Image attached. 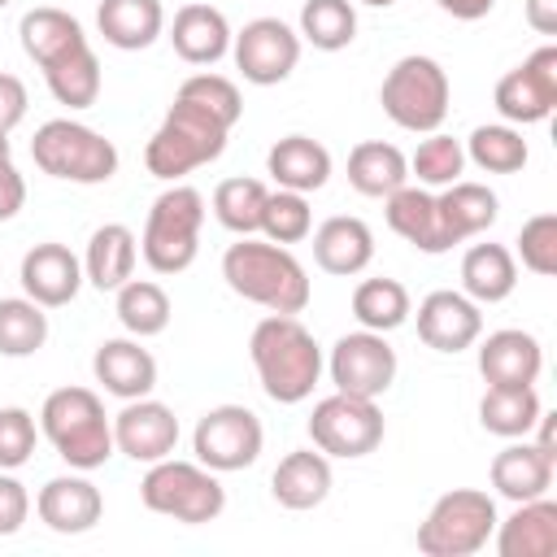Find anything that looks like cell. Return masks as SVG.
Segmentation results:
<instances>
[{
  "label": "cell",
  "mask_w": 557,
  "mask_h": 557,
  "mask_svg": "<svg viewBox=\"0 0 557 557\" xmlns=\"http://www.w3.org/2000/svg\"><path fill=\"white\" fill-rule=\"evenodd\" d=\"M248 357L261 392L278 405H300L322 379V344L296 313H270L248 335Z\"/></svg>",
  "instance_id": "obj_1"
},
{
  "label": "cell",
  "mask_w": 557,
  "mask_h": 557,
  "mask_svg": "<svg viewBox=\"0 0 557 557\" xmlns=\"http://www.w3.org/2000/svg\"><path fill=\"white\" fill-rule=\"evenodd\" d=\"M222 278L235 296H244L270 313H305V305L313 296L309 274L292 257V248L252 239V235H239V244H231L222 252Z\"/></svg>",
  "instance_id": "obj_2"
},
{
  "label": "cell",
  "mask_w": 557,
  "mask_h": 557,
  "mask_svg": "<svg viewBox=\"0 0 557 557\" xmlns=\"http://www.w3.org/2000/svg\"><path fill=\"white\" fill-rule=\"evenodd\" d=\"M39 431L70 470H100L113 457V418L91 387H57L39 409Z\"/></svg>",
  "instance_id": "obj_3"
},
{
  "label": "cell",
  "mask_w": 557,
  "mask_h": 557,
  "mask_svg": "<svg viewBox=\"0 0 557 557\" xmlns=\"http://www.w3.org/2000/svg\"><path fill=\"white\" fill-rule=\"evenodd\" d=\"M226 135L231 126H222L213 113H205L200 104L191 100H178L170 104V113L161 117V126L152 131L148 148H144V165L152 178L161 183H178L183 174L218 161L226 152Z\"/></svg>",
  "instance_id": "obj_4"
},
{
  "label": "cell",
  "mask_w": 557,
  "mask_h": 557,
  "mask_svg": "<svg viewBox=\"0 0 557 557\" xmlns=\"http://www.w3.org/2000/svg\"><path fill=\"white\" fill-rule=\"evenodd\" d=\"M200 226H205V196L187 183H170L144 218L139 252H144L148 270L183 274L200 252Z\"/></svg>",
  "instance_id": "obj_5"
},
{
  "label": "cell",
  "mask_w": 557,
  "mask_h": 557,
  "mask_svg": "<svg viewBox=\"0 0 557 557\" xmlns=\"http://www.w3.org/2000/svg\"><path fill=\"white\" fill-rule=\"evenodd\" d=\"M448 74L435 57H422V52H409L400 57L387 74H383V87H379V104L383 113L400 126V131H413V135H431L444 126L448 117Z\"/></svg>",
  "instance_id": "obj_6"
},
{
  "label": "cell",
  "mask_w": 557,
  "mask_h": 557,
  "mask_svg": "<svg viewBox=\"0 0 557 557\" xmlns=\"http://www.w3.org/2000/svg\"><path fill=\"white\" fill-rule=\"evenodd\" d=\"M30 157L44 174L61 178V183H109L117 174V148L113 139H104L100 131H91L87 122L74 117H52L35 131L30 139Z\"/></svg>",
  "instance_id": "obj_7"
},
{
  "label": "cell",
  "mask_w": 557,
  "mask_h": 557,
  "mask_svg": "<svg viewBox=\"0 0 557 557\" xmlns=\"http://www.w3.org/2000/svg\"><path fill=\"white\" fill-rule=\"evenodd\" d=\"M139 500L174 522L200 527L213 522L226 509V487L218 483V474L200 461H178V457H161L148 466L144 483H139Z\"/></svg>",
  "instance_id": "obj_8"
},
{
  "label": "cell",
  "mask_w": 557,
  "mask_h": 557,
  "mask_svg": "<svg viewBox=\"0 0 557 557\" xmlns=\"http://www.w3.org/2000/svg\"><path fill=\"white\" fill-rule=\"evenodd\" d=\"M496 500L479 487H453L444 492L431 513L418 527V553L426 557H470L479 548H487L492 531H496Z\"/></svg>",
  "instance_id": "obj_9"
},
{
  "label": "cell",
  "mask_w": 557,
  "mask_h": 557,
  "mask_svg": "<svg viewBox=\"0 0 557 557\" xmlns=\"http://www.w3.org/2000/svg\"><path fill=\"white\" fill-rule=\"evenodd\" d=\"M383 409L379 400H366V396H348V392H331L313 405L309 413V440L318 453L326 457H344V461H357V457H370L379 444H383Z\"/></svg>",
  "instance_id": "obj_10"
},
{
  "label": "cell",
  "mask_w": 557,
  "mask_h": 557,
  "mask_svg": "<svg viewBox=\"0 0 557 557\" xmlns=\"http://www.w3.org/2000/svg\"><path fill=\"white\" fill-rule=\"evenodd\" d=\"M261 444H265V431L248 405H213L209 413H200L191 431V453L213 474L248 470L261 457Z\"/></svg>",
  "instance_id": "obj_11"
},
{
  "label": "cell",
  "mask_w": 557,
  "mask_h": 557,
  "mask_svg": "<svg viewBox=\"0 0 557 557\" xmlns=\"http://www.w3.org/2000/svg\"><path fill=\"white\" fill-rule=\"evenodd\" d=\"M396 348L387 344V335L379 331H348L335 339L331 357H326V370H331V383L335 392H348V396H366V400H379L392 383H396Z\"/></svg>",
  "instance_id": "obj_12"
},
{
  "label": "cell",
  "mask_w": 557,
  "mask_h": 557,
  "mask_svg": "<svg viewBox=\"0 0 557 557\" xmlns=\"http://www.w3.org/2000/svg\"><path fill=\"white\" fill-rule=\"evenodd\" d=\"M231 57H235V70L244 74V83L274 87L296 70L300 35L283 17H252V22H244L239 35H231Z\"/></svg>",
  "instance_id": "obj_13"
},
{
  "label": "cell",
  "mask_w": 557,
  "mask_h": 557,
  "mask_svg": "<svg viewBox=\"0 0 557 557\" xmlns=\"http://www.w3.org/2000/svg\"><path fill=\"white\" fill-rule=\"evenodd\" d=\"M492 100H496V113L509 126L544 122L557 109V48L553 44L535 48L518 70H509L496 83V96Z\"/></svg>",
  "instance_id": "obj_14"
},
{
  "label": "cell",
  "mask_w": 557,
  "mask_h": 557,
  "mask_svg": "<svg viewBox=\"0 0 557 557\" xmlns=\"http://www.w3.org/2000/svg\"><path fill=\"white\" fill-rule=\"evenodd\" d=\"M178 444V418L170 405L152 400V396H139V400H126L113 418V448L131 461H161L170 457Z\"/></svg>",
  "instance_id": "obj_15"
},
{
  "label": "cell",
  "mask_w": 557,
  "mask_h": 557,
  "mask_svg": "<svg viewBox=\"0 0 557 557\" xmlns=\"http://www.w3.org/2000/svg\"><path fill=\"white\" fill-rule=\"evenodd\" d=\"M483 335V313L466 292L440 287L418 300V339L435 352H461Z\"/></svg>",
  "instance_id": "obj_16"
},
{
  "label": "cell",
  "mask_w": 557,
  "mask_h": 557,
  "mask_svg": "<svg viewBox=\"0 0 557 557\" xmlns=\"http://www.w3.org/2000/svg\"><path fill=\"white\" fill-rule=\"evenodd\" d=\"M35 513H39V522H44L48 531H57V535H83V531H91V527L100 522L104 496H100V487L87 479V470H78V474H57V479H48V483L39 487Z\"/></svg>",
  "instance_id": "obj_17"
},
{
  "label": "cell",
  "mask_w": 557,
  "mask_h": 557,
  "mask_svg": "<svg viewBox=\"0 0 557 557\" xmlns=\"http://www.w3.org/2000/svg\"><path fill=\"white\" fill-rule=\"evenodd\" d=\"M387 200V226L405 239V244H413L418 252H426V257H440V252H448L457 239H453V231H448V222H444V213H440V200H435V191L431 187H396L392 196H383Z\"/></svg>",
  "instance_id": "obj_18"
},
{
  "label": "cell",
  "mask_w": 557,
  "mask_h": 557,
  "mask_svg": "<svg viewBox=\"0 0 557 557\" xmlns=\"http://www.w3.org/2000/svg\"><path fill=\"white\" fill-rule=\"evenodd\" d=\"M17 278H22V292H26L35 305L61 309V305H70V300L78 296V287H83V261H78L65 244L44 239V244H35V248L22 257Z\"/></svg>",
  "instance_id": "obj_19"
},
{
  "label": "cell",
  "mask_w": 557,
  "mask_h": 557,
  "mask_svg": "<svg viewBox=\"0 0 557 557\" xmlns=\"http://www.w3.org/2000/svg\"><path fill=\"white\" fill-rule=\"evenodd\" d=\"M540 370H544V348L531 331L505 326L479 344V374L487 387H535Z\"/></svg>",
  "instance_id": "obj_20"
},
{
  "label": "cell",
  "mask_w": 557,
  "mask_h": 557,
  "mask_svg": "<svg viewBox=\"0 0 557 557\" xmlns=\"http://www.w3.org/2000/svg\"><path fill=\"white\" fill-rule=\"evenodd\" d=\"M91 374L109 396L139 400V396H152V387H157V357L135 335L131 339H104L91 357Z\"/></svg>",
  "instance_id": "obj_21"
},
{
  "label": "cell",
  "mask_w": 557,
  "mask_h": 557,
  "mask_svg": "<svg viewBox=\"0 0 557 557\" xmlns=\"http://www.w3.org/2000/svg\"><path fill=\"white\" fill-rule=\"evenodd\" d=\"M309 235H313L318 270H326L335 278H352V274H361L374 261V231L361 218H352V213H335V218H326Z\"/></svg>",
  "instance_id": "obj_22"
},
{
  "label": "cell",
  "mask_w": 557,
  "mask_h": 557,
  "mask_svg": "<svg viewBox=\"0 0 557 557\" xmlns=\"http://www.w3.org/2000/svg\"><path fill=\"white\" fill-rule=\"evenodd\" d=\"M496 553L500 557H553L557 553V500L535 496L518 500L505 522H496Z\"/></svg>",
  "instance_id": "obj_23"
},
{
  "label": "cell",
  "mask_w": 557,
  "mask_h": 557,
  "mask_svg": "<svg viewBox=\"0 0 557 557\" xmlns=\"http://www.w3.org/2000/svg\"><path fill=\"white\" fill-rule=\"evenodd\" d=\"M170 44L187 65H218L231 52V22L213 4H183L170 22Z\"/></svg>",
  "instance_id": "obj_24"
},
{
  "label": "cell",
  "mask_w": 557,
  "mask_h": 557,
  "mask_svg": "<svg viewBox=\"0 0 557 557\" xmlns=\"http://www.w3.org/2000/svg\"><path fill=\"white\" fill-rule=\"evenodd\" d=\"M135 261H139V239L131 226L122 222H104L91 231L87 252H83V278L96 292H117L126 278H135Z\"/></svg>",
  "instance_id": "obj_25"
},
{
  "label": "cell",
  "mask_w": 557,
  "mask_h": 557,
  "mask_svg": "<svg viewBox=\"0 0 557 557\" xmlns=\"http://www.w3.org/2000/svg\"><path fill=\"white\" fill-rule=\"evenodd\" d=\"M553 470H557V461L548 453H540L535 444H527V435H522L492 457V487L513 505L535 500V496H548Z\"/></svg>",
  "instance_id": "obj_26"
},
{
  "label": "cell",
  "mask_w": 557,
  "mask_h": 557,
  "mask_svg": "<svg viewBox=\"0 0 557 557\" xmlns=\"http://www.w3.org/2000/svg\"><path fill=\"white\" fill-rule=\"evenodd\" d=\"M270 492L283 509H318L331 496V457L318 448L287 453L270 474Z\"/></svg>",
  "instance_id": "obj_27"
},
{
  "label": "cell",
  "mask_w": 557,
  "mask_h": 557,
  "mask_svg": "<svg viewBox=\"0 0 557 557\" xmlns=\"http://www.w3.org/2000/svg\"><path fill=\"white\" fill-rule=\"evenodd\" d=\"M17 39H22V52H26L39 70H48L52 61H61V57H70L74 48L87 44L78 17H70L65 9H52V4H39V9L22 13Z\"/></svg>",
  "instance_id": "obj_28"
},
{
  "label": "cell",
  "mask_w": 557,
  "mask_h": 557,
  "mask_svg": "<svg viewBox=\"0 0 557 557\" xmlns=\"http://www.w3.org/2000/svg\"><path fill=\"white\" fill-rule=\"evenodd\" d=\"M265 170H270V178L278 187L309 196V191L326 187V178H331V152H326V144L309 139V135H283L265 152Z\"/></svg>",
  "instance_id": "obj_29"
},
{
  "label": "cell",
  "mask_w": 557,
  "mask_h": 557,
  "mask_svg": "<svg viewBox=\"0 0 557 557\" xmlns=\"http://www.w3.org/2000/svg\"><path fill=\"white\" fill-rule=\"evenodd\" d=\"M96 26H100L104 44H113L122 52H139V48L157 44V35L165 30V9H161V0H100Z\"/></svg>",
  "instance_id": "obj_30"
},
{
  "label": "cell",
  "mask_w": 557,
  "mask_h": 557,
  "mask_svg": "<svg viewBox=\"0 0 557 557\" xmlns=\"http://www.w3.org/2000/svg\"><path fill=\"white\" fill-rule=\"evenodd\" d=\"M518 287V261L505 244H474L461 257V292L474 305H500Z\"/></svg>",
  "instance_id": "obj_31"
},
{
  "label": "cell",
  "mask_w": 557,
  "mask_h": 557,
  "mask_svg": "<svg viewBox=\"0 0 557 557\" xmlns=\"http://www.w3.org/2000/svg\"><path fill=\"white\" fill-rule=\"evenodd\" d=\"M348 183L361 191V196H392L396 187L409 183V157L396 148V144H383V139H361L352 152H348Z\"/></svg>",
  "instance_id": "obj_32"
},
{
  "label": "cell",
  "mask_w": 557,
  "mask_h": 557,
  "mask_svg": "<svg viewBox=\"0 0 557 557\" xmlns=\"http://www.w3.org/2000/svg\"><path fill=\"white\" fill-rule=\"evenodd\" d=\"M435 200H440V213H444V222H448V231H453L457 244H466V239L492 231V222H496V213H500L496 191H492L487 183H470V178L448 183Z\"/></svg>",
  "instance_id": "obj_33"
},
{
  "label": "cell",
  "mask_w": 557,
  "mask_h": 557,
  "mask_svg": "<svg viewBox=\"0 0 557 557\" xmlns=\"http://www.w3.org/2000/svg\"><path fill=\"white\" fill-rule=\"evenodd\" d=\"M540 413H544V405H540L535 387H487L479 400V426L487 435H500V440L531 435Z\"/></svg>",
  "instance_id": "obj_34"
},
{
  "label": "cell",
  "mask_w": 557,
  "mask_h": 557,
  "mask_svg": "<svg viewBox=\"0 0 557 557\" xmlns=\"http://www.w3.org/2000/svg\"><path fill=\"white\" fill-rule=\"evenodd\" d=\"M409 313H413V305H409V292H405L400 278H387V274H383V278H361V283L352 287V318H357L366 331L387 335V331L405 326Z\"/></svg>",
  "instance_id": "obj_35"
},
{
  "label": "cell",
  "mask_w": 557,
  "mask_h": 557,
  "mask_svg": "<svg viewBox=\"0 0 557 557\" xmlns=\"http://www.w3.org/2000/svg\"><path fill=\"white\" fill-rule=\"evenodd\" d=\"M44 83H48V91H52L57 104H65V109H91L96 96H100V61H96L91 44H83L70 57L52 61L44 70Z\"/></svg>",
  "instance_id": "obj_36"
},
{
  "label": "cell",
  "mask_w": 557,
  "mask_h": 557,
  "mask_svg": "<svg viewBox=\"0 0 557 557\" xmlns=\"http://www.w3.org/2000/svg\"><path fill=\"white\" fill-rule=\"evenodd\" d=\"M461 148H466V161H474V165L487 170V174H518V170L527 165V157H531L522 131L509 126V122L474 126Z\"/></svg>",
  "instance_id": "obj_37"
},
{
  "label": "cell",
  "mask_w": 557,
  "mask_h": 557,
  "mask_svg": "<svg viewBox=\"0 0 557 557\" xmlns=\"http://www.w3.org/2000/svg\"><path fill=\"white\" fill-rule=\"evenodd\" d=\"M170 296L161 283L152 278H126L117 287V322L135 335V339H148V335H161L170 326Z\"/></svg>",
  "instance_id": "obj_38"
},
{
  "label": "cell",
  "mask_w": 557,
  "mask_h": 557,
  "mask_svg": "<svg viewBox=\"0 0 557 557\" xmlns=\"http://www.w3.org/2000/svg\"><path fill=\"white\" fill-rule=\"evenodd\" d=\"M305 44L318 52H339L357 39V9L352 0H305L300 4V30Z\"/></svg>",
  "instance_id": "obj_39"
},
{
  "label": "cell",
  "mask_w": 557,
  "mask_h": 557,
  "mask_svg": "<svg viewBox=\"0 0 557 557\" xmlns=\"http://www.w3.org/2000/svg\"><path fill=\"white\" fill-rule=\"evenodd\" d=\"M48 344V313L30 296L0 300V357H30Z\"/></svg>",
  "instance_id": "obj_40"
},
{
  "label": "cell",
  "mask_w": 557,
  "mask_h": 557,
  "mask_svg": "<svg viewBox=\"0 0 557 557\" xmlns=\"http://www.w3.org/2000/svg\"><path fill=\"white\" fill-rule=\"evenodd\" d=\"M265 196H270V187H265L261 178H244V174L222 178V183L213 187V218H218L226 231H235V235H252V231L261 226V205H265Z\"/></svg>",
  "instance_id": "obj_41"
},
{
  "label": "cell",
  "mask_w": 557,
  "mask_h": 557,
  "mask_svg": "<svg viewBox=\"0 0 557 557\" xmlns=\"http://www.w3.org/2000/svg\"><path fill=\"white\" fill-rule=\"evenodd\" d=\"M461 170H466V148L444 131H431L409 157V178H418V187H448L461 178Z\"/></svg>",
  "instance_id": "obj_42"
},
{
  "label": "cell",
  "mask_w": 557,
  "mask_h": 557,
  "mask_svg": "<svg viewBox=\"0 0 557 557\" xmlns=\"http://www.w3.org/2000/svg\"><path fill=\"white\" fill-rule=\"evenodd\" d=\"M270 244H300V239H309V231H313V209H309V200H305V191H287V187H278V191H270L265 196V205H261V226H257Z\"/></svg>",
  "instance_id": "obj_43"
},
{
  "label": "cell",
  "mask_w": 557,
  "mask_h": 557,
  "mask_svg": "<svg viewBox=\"0 0 557 557\" xmlns=\"http://www.w3.org/2000/svg\"><path fill=\"white\" fill-rule=\"evenodd\" d=\"M178 100H191V104H200V109H205V113H213L222 126H235V122L244 117V100H239V87H235L231 78H222V74H209V70H200V74L183 78V87H178Z\"/></svg>",
  "instance_id": "obj_44"
},
{
  "label": "cell",
  "mask_w": 557,
  "mask_h": 557,
  "mask_svg": "<svg viewBox=\"0 0 557 557\" xmlns=\"http://www.w3.org/2000/svg\"><path fill=\"white\" fill-rule=\"evenodd\" d=\"M518 257L531 274L553 278L557 274V213H535L518 231Z\"/></svg>",
  "instance_id": "obj_45"
},
{
  "label": "cell",
  "mask_w": 557,
  "mask_h": 557,
  "mask_svg": "<svg viewBox=\"0 0 557 557\" xmlns=\"http://www.w3.org/2000/svg\"><path fill=\"white\" fill-rule=\"evenodd\" d=\"M35 440H39L35 413L22 409V405H4L0 409V470L26 466L30 453H35Z\"/></svg>",
  "instance_id": "obj_46"
},
{
  "label": "cell",
  "mask_w": 557,
  "mask_h": 557,
  "mask_svg": "<svg viewBox=\"0 0 557 557\" xmlns=\"http://www.w3.org/2000/svg\"><path fill=\"white\" fill-rule=\"evenodd\" d=\"M26 518H30V492H26V483L0 470V535H17Z\"/></svg>",
  "instance_id": "obj_47"
},
{
  "label": "cell",
  "mask_w": 557,
  "mask_h": 557,
  "mask_svg": "<svg viewBox=\"0 0 557 557\" xmlns=\"http://www.w3.org/2000/svg\"><path fill=\"white\" fill-rule=\"evenodd\" d=\"M26 104H30L26 83H22L17 74H4V70H0V131H13V126L26 117Z\"/></svg>",
  "instance_id": "obj_48"
},
{
  "label": "cell",
  "mask_w": 557,
  "mask_h": 557,
  "mask_svg": "<svg viewBox=\"0 0 557 557\" xmlns=\"http://www.w3.org/2000/svg\"><path fill=\"white\" fill-rule=\"evenodd\" d=\"M22 205H26V178L17 174L13 161H0V222L17 218Z\"/></svg>",
  "instance_id": "obj_49"
},
{
  "label": "cell",
  "mask_w": 557,
  "mask_h": 557,
  "mask_svg": "<svg viewBox=\"0 0 557 557\" xmlns=\"http://www.w3.org/2000/svg\"><path fill=\"white\" fill-rule=\"evenodd\" d=\"M527 26L535 35H557V0H527Z\"/></svg>",
  "instance_id": "obj_50"
},
{
  "label": "cell",
  "mask_w": 557,
  "mask_h": 557,
  "mask_svg": "<svg viewBox=\"0 0 557 557\" xmlns=\"http://www.w3.org/2000/svg\"><path fill=\"white\" fill-rule=\"evenodd\" d=\"M444 13H453L457 22H479V17H487L492 13V4L496 0H435Z\"/></svg>",
  "instance_id": "obj_51"
},
{
  "label": "cell",
  "mask_w": 557,
  "mask_h": 557,
  "mask_svg": "<svg viewBox=\"0 0 557 557\" xmlns=\"http://www.w3.org/2000/svg\"><path fill=\"white\" fill-rule=\"evenodd\" d=\"M531 431H535V448H540V453H548V457L557 461V444H553V440H557V435H553V413H540Z\"/></svg>",
  "instance_id": "obj_52"
},
{
  "label": "cell",
  "mask_w": 557,
  "mask_h": 557,
  "mask_svg": "<svg viewBox=\"0 0 557 557\" xmlns=\"http://www.w3.org/2000/svg\"><path fill=\"white\" fill-rule=\"evenodd\" d=\"M0 161H13V144H9V131H0Z\"/></svg>",
  "instance_id": "obj_53"
},
{
  "label": "cell",
  "mask_w": 557,
  "mask_h": 557,
  "mask_svg": "<svg viewBox=\"0 0 557 557\" xmlns=\"http://www.w3.org/2000/svg\"><path fill=\"white\" fill-rule=\"evenodd\" d=\"M361 4H370V9H392L396 0H361Z\"/></svg>",
  "instance_id": "obj_54"
},
{
  "label": "cell",
  "mask_w": 557,
  "mask_h": 557,
  "mask_svg": "<svg viewBox=\"0 0 557 557\" xmlns=\"http://www.w3.org/2000/svg\"><path fill=\"white\" fill-rule=\"evenodd\" d=\"M4 4H13V0H0V9H4Z\"/></svg>",
  "instance_id": "obj_55"
}]
</instances>
